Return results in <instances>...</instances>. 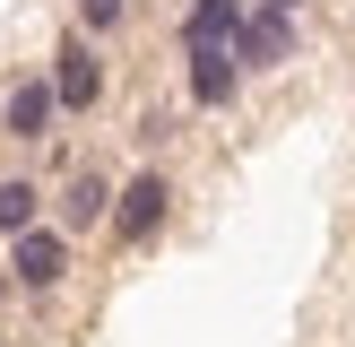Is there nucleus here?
I'll return each mask as SVG.
<instances>
[{"label":"nucleus","mask_w":355,"mask_h":347,"mask_svg":"<svg viewBox=\"0 0 355 347\" xmlns=\"http://www.w3.org/2000/svg\"><path fill=\"white\" fill-rule=\"evenodd\" d=\"M165 217H173V183L148 165V174H130V183L113 191V217H104V226H113V243H121V252H139V243H156V235H165Z\"/></svg>","instance_id":"nucleus-1"},{"label":"nucleus","mask_w":355,"mask_h":347,"mask_svg":"<svg viewBox=\"0 0 355 347\" xmlns=\"http://www.w3.org/2000/svg\"><path fill=\"white\" fill-rule=\"evenodd\" d=\"M52 96H61V113H96L104 104V52H96L87 26H69L52 44Z\"/></svg>","instance_id":"nucleus-2"},{"label":"nucleus","mask_w":355,"mask_h":347,"mask_svg":"<svg viewBox=\"0 0 355 347\" xmlns=\"http://www.w3.org/2000/svg\"><path fill=\"white\" fill-rule=\"evenodd\" d=\"M69 243L78 235H61V226H26V235H9V278H17V295H52L69 278Z\"/></svg>","instance_id":"nucleus-3"},{"label":"nucleus","mask_w":355,"mask_h":347,"mask_svg":"<svg viewBox=\"0 0 355 347\" xmlns=\"http://www.w3.org/2000/svg\"><path fill=\"white\" fill-rule=\"evenodd\" d=\"M52 121H61V96H52V69H26V78H9V87H0V139L35 148V139H52Z\"/></svg>","instance_id":"nucleus-4"},{"label":"nucleus","mask_w":355,"mask_h":347,"mask_svg":"<svg viewBox=\"0 0 355 347\" xmlns=\"http://www.w3.org/2000/svg\"><path fill=\"white\" fill-rule=\"evenodd\" d=\"M234 52H243V69H252V78H277V69L295 61V17L269 9V0H252V9H243V26H234Z\"/></svg>","instance_id":"nucleus-5"},{"label":"nucleus","mask_w":355,"mask_h":347,"mask_svg":"<svg viewBox=\"0 0 355 347\" xmlns=\"http://www.w3.org/2000/svg\"><path fill=\"white\" fill-rule=\"evenodd\" d=\"M243 78H252V69H243L234 44H191V52H182V87H191L200 113H225V104L243 96Z\"/></svg>","instance_id":"nucleus-6"},{"label":"nucleus","mask_w":355,"mask_h":347,"mask_svg":"<svg viewBox=\"0 0 355 347\" xmlns=\"http://www.w3.org/2000/svg\"><path fill=\"white\" fill-rule=\"evenodd\" d=\"M113 191H121V183H104L96 165H87V174H69V183H61V200H52V226H61V235H87V226H104V217H113Z\"/></svg>","instance_id":"nucleus-7"},{"label":"nucleus","mask_w":355,"mask_h":347,"mask_svg":"<svg viewBox=\"0 0 355 347\" xmlns=\"http://www.w3.org/2000/svg\"><path fill=\"white\" fill-rule=\"evenodd\" d=\"M44 226V183L35 174H0V235H26Z\"/></svg>","instance_id":"nucleus-8"},{"label":"nucleus","mask_w":355,"mask_h":347,"mask_svg":"<svg viewBox=\"0 0 355 347\" xmlns=\"http://www.w3.org/2000/svg\"><path fill=\"white\" fill-rule=\"evenodd\" d=\"M234 26H243L234 0H191V9H182V52L191 44H234Z\"/></svg>","instance_id":"nucleus-9"},{"label":"nucleus","mask_w":355,"mask_h":347,"mask_svg":"<svg viewBox=\"0 0 355 347\" xmlns=\"http://www.w3.org/2000/svg\"><path fill=\"white\" fill-rule=\"evenodd\" d=\"M121 17H130V0H78V26L87 35H113Z\"/></svg>","instance_id":"nucleus-10"},{"label":"nucleus","mask_w":355,"mask_h":347,"mask_svg":"<svg viewBox=\"0 0 355 347\" xmlns=\"http://www.w3.org/2000/svg\"><path fill=\"white\" fill-rule=\"evenodd\" d=\"M9 295H17V278H9V269H0V304H9Z\"/></svg>","instance_id":"nucleus-11"},{"label":"nucleus","mask_w":355,"mask_h":347,"mask_svg":"<svg viewBox=\"0 0 355 347\" xmlns=\"http://www.w3.org/2000/svg\"><path fill=\"white\" fill-rule=\"evenodd\" d=\"M269 9H286V17H295V9H312V0H269Z\"/></svg>","instance_id":"nucleus-12"},{"label":"nucleus","mask_w":355,"mask_h":347,"mask_svg":"<svg viewBox=\"0 0 355 347\" xmlns=\"http://www.w3.org/2000/svg\"><path fill=\"white\" fill-rule=\"evenodd\" d=\"M234 9H252V0H234Z\"/></svg>","instance_id":"nucleus-13"}]
</instances>
